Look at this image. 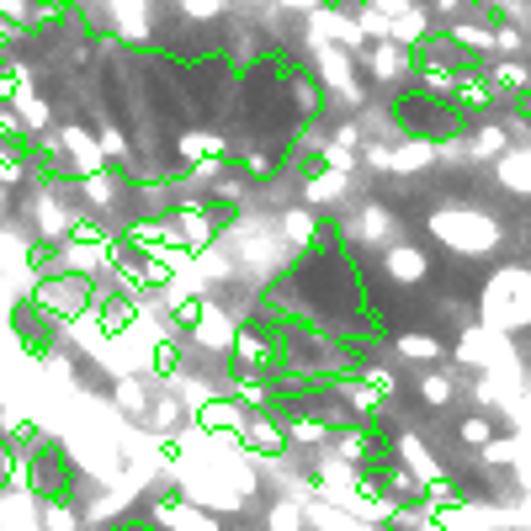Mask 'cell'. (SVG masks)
<instances>
[{
	"label": "cell",
	"instance_id": "cell-2",
	"mask_svg": "<svg viewBox=\"0 0 531 531\" xmlns=\"http://www.w3.org/2000/svg\"><path fill=\"white\" fill-rule=\"evenodd\" d=\"M11 330H16V340H27V346L43 356L48 346H54V335H59V319L48 314L38 298H22V303L11 308Z\"/></svg>",
	"mask_w": 531,
	"mask_h": 531
},
{
	"label": "cell",
	"instance_id": "cell-1",
	"mask_svg": "<svg viewBox=\"0 0 531 531\" xmlns=\"http://www.w3.org/2000/svg\"><path fill=\"white\" fill-rule=\"evenodd\" d=\"M22 478H27V489L38 494L43 505H75V494H80V473H75V462H70V452H64L59 441L27 447Z\"/></svg>",
	"mask_w": 531,
	"mask_h": 531
}]
</instances>
